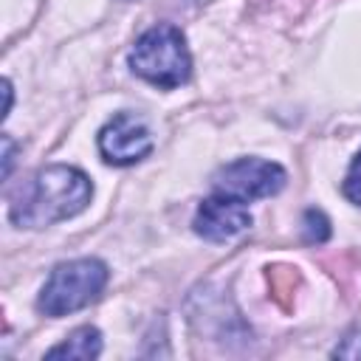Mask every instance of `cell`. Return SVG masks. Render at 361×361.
Wrapping results in <instances>:
<instances>
[{"label":"cell","mask_w":361,"mask_h":361,"mask_svg":"<svg viewBox=\"0 0 361 361\" xmlns=\"http://www.w3.org/2000/svg\"><path fill=\"white\" fill-rule=\"evenodd\" d=\"M341 192L350 203L361 206V149L355 152V158L350 161V169L344 175V183H341Z\"/></svg>","instance_id":"9"},{"label":"cell","mask_w":361,"mask_h":361,"mask_svg":"<svg viewBox=\"0 0 361 361\" xmlns=\"http://www.w3.org/2000/svg\"><path fill=\"white\" fill-rule=\"evenodd\" d=\"M251 226V212L243 200L226 197L220 192H214L212 197H206L192 220V228L197 237L209 240V243H226L240 237L245 228Z\"/></svg>","instance_id":"6"},{"label":"cell","mask_w":361,"mask_h":361,"mask_svg":"<svg viewBox=\"0 0 361 361\" xmlns=\"http://www.w3.org/2000/svg\"><path fill=\"white\" fill-rule=\"evenodd\" d=\"M127 62L135 76L161 90H175L192 76V54L186 37L172 23H158L147 28L135 39Z\"/></svg>","instance_id":"2"},{"label":"cell","mask_w":361,"mask_h":361,"mask_svg":"<svg viewBox=\"0 0 361 361\" xmlns=\"http://www.w3.org/2000/svg\"><path fill=\"white\" fill-rule=\"evenodd\" d=\"M99 355H102V333L93 324H82L71 330L65 341H59L45 353V358H79V361H90Z\"/></svg>","instance_id":"7"},{"label":"cell","mask_w":361,"mask_h":361,"mask_svg":"<svg viewBox=\"0 0 361 361\" xmlns=\"http://www.w3.org/2000/svg\"><path fill=\"white\" fill-rule=\"evenodd\" d=\"M285 169L276 161H265V158H237L226 166H220L212 178L214 192L251 203L259 197H271L285 186Z\"/></svg>","instance_id":"4"},{"label":"cell","mask_w":361,"mask_h":361,"mask_svg":"<svg viewBox=\"0 0 361 361\" xmlns=\"http://www.w3.org/2000/svg\"><path fill=\"white\" fill-rule=\"evenodd\" d=\"M3 96H6V104H3V118L11 113V99H14V87H11V79H3Z\"/></svg>","instance_id":"11"},{"label":"cell","mask_w":361,"mask_h":361,"mask_svg":"<svg viewBox=\"0 0 361 361\" xmlns=\"http://www.w3.org/2000/svg\"><path fill=\"white\" fill-rule=\"evenodd\" d=\"M302 223H305V237L310 243H324L330 237V220L319 209H307Z\"/></svg>","instance_id":"8"},{"label":"cell","mask_w":361,"mask_h":361,"mask_svg":"<svg viewBox=\"0 0 361 361\" xmlns=\"http://www.w3.org/2000/svg\"><path fill=\"white\" fill-rule=\"evenodd\" d=\"M99 155L113 166H133L152 152V133L138 113H116L96 135Z\"/></svg>","instance_id":"5"},{"label":"cell","mask_w":361,"mask_h":361,"mask_svg":"<svg viewBox=\"0 0 361 361\" xmlns=\"http://www.w3.org/2000/svg\"><path fill=\"white\" fill-rule=\"evenodd\" d=\"M90 197L93 183L79 166L51 164L34 172L31 180L14 195L8 220L20 228H45L85 212Z\"/></svg>","instance_id":"1"},{"label":"cell","mask_w":361,"mask_h":361,"mask_svg":"<svg viewBox=\"0 0 361 361\" xmlns=\"http://www.w3.org/2000/svg\"><path fill=\"white\" fill-rule=\"evenodd\" d=\"M107 279H110V271L96 257H79V259L59 262L48 274L45 285L39 288L37 307H39V313H45L51 319L71 316V313L87 307L90 302H96L102 296Z\"/></svg>","instance_id":"3"},{"label":"cell","mask_w":361,"mask_h":361,"mask_svg":"<svg viewBox=\"0 0 361 361\" xmlns=\"http://www.w3.org/2000/svg\"><path fill=\"white\" fill-rule=\"evenodd\" d=\"M121 3H130V0H121Z\"/></svg>","instance_id":"12"},{"label":"cell","mask_w":361,"mask_h":361,"mask_svg":"<svg viewBox=\"0 0 361 361\" xmlns=\"http://www.w3.org/2000/svg\"><path fill=\"white\" fill-rule=\"evenodd\" d=\"M14 141L11 135H3V180L11 175V166H14Z\"/></svg>","instance_id":"10"}]
</instances>
